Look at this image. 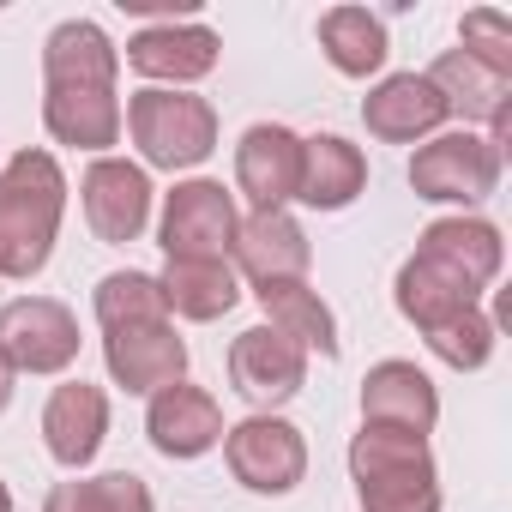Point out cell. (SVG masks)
Returning <instances> with one entry per match:
<instances>
[{
  "label": "cell",
  "mask_w": 512,
  "mask_h": 512,
  "mask_svg": "<svg viewBox=\"0 0 512 512\" xmlns=\"http://www.w3.org/2000/svg\"><path fill=\"white\" fill-rule=\"evenodd\" d=\"M115 43L91 19H67L43 43V121L61 145L109 151L121 139V97H115Z\"/></svg>",
  "instance_id": "6da1fadb"
},
{
  "label": "cell",
  "mask_w": 512,
  "mask_h": 512,
  "mask_svg": "<svg viewBox=\"0 0 512 512\" xmlns=\"http://www.w3.org/2000/svg\"><path fill=\"white\" fill-rule=\"evenodd\" d=\"M67 211V175L49 151H19L0 163V278H37L55 253Z\"/></svg>",
  "instance_id": "7a4b0ae2"
},
{
  "label": "cell",
  "mask_w": 512,
  "mask_h": 512,
  "mask_svg": "<svg viewBox=\"0 0 512 512\" xmlns=\"http://www.w3.org/2000/svg\"><path fill=\"white\" fill-rule=\"evenodd\" d=\"M350 476L362 512H440V470L422 434L362 422L350 440Z\"/></svg>",
  "instance_id": "3957f363"
},
{
  "label": "cell",
  "mask_w": 512,
  "mask_h": 512,
  "mask_svg": "<svg viewBox=\"0 0 512 512\" xmlns=\"http://www.w3.org/2000/svg\"><path fill=\"white\" fill-rule=\"evenodd\" d=\"M127 133H133V145H139V157H145L151 169H193V163H205L211 145H217V115H211V103L193 97V91H163V85H151V91H133V103H127Z\"/></svg>",
  "instance_id": "277c9868"
},
{
  "label": "cell",
  "mask_w": 512,
  "mask_h": 512,
  "mask_svg": "<svg viewBox=\"0 0 512 512\" xmlns=\"http://www.w3.org/2000/svg\"><path fill=\"white\" fill-rule=\"evenodd\" d=\"M410 187H416V199H434V205H476L500 187V151L470 127L434 133L410 157Z\"/></svg>",
  "instance_id": "5b68a950"
},
{
  "label": "cell",
  "mask_w": 512,
  "mask_h": 512,
  "mask_svg": "<svg viewBox=\"0 0 512 512\" xmlns=\"http://www.w3.org/2000/svg\"><path fill=\"white\" fill-rule=\"evenodd\" d=\"M223 458H229L235 482L253 494H290L308 476L302 428H290L284 416H247V422L223 428Z\"/></svg>",
  "instance_id": "8992f818"
},
{
  "label": "cell",
  "mask_w": 512,
  "mask_h": 512,
  "mask_svg": "<svg viewBox=\"0 0 512 512\" xmlns=\"http://www.w3.org/2000/svg\"><path fill=\"white\" fill-rule=\"evenodd\" d=\"M235 199L223 181H181L163 199V253L169 260H229L235 247Z\"/></svg>",
  "instance_id": "52a82bcc"
},
{
  "label": "cell",
  "mask_w": 512,
  "mask_h": 512,
  "mask_svg": "<svg viewBox=\"0 0 512 512\" xmlns=\"http://www.w3.org/2000/svg\"><path fill=\"white\" fill-rule=\"evenodd\" d=\"M0 356L13 374H61L79 356V320L49 296H19L0 308Z\"/></svg>",
  "instance_id": "ba28073f"
},
{
  "label": "cell",
  "mask_w": 512,
  "mask_h": 512,
  "mask_svg": "<svg viewBox=\"0 0 512 512\" xmlns=\"http://www.w3.org/2000/svg\"><path fill=\"white\" fill-rule=\"evenodd\" d=\"M229 380H235V392H241L247 404H260V416H266V410H278V404H290V398L302 392V380H308V350L290 344V338L272 332V326H247V332L229 344Z\"/></svg>",
  "instance_id": "9c48e42d"
},
{
  "label": "cell",
  "mask_w": 512,
  "mask_h": 512,
  "mask_svg": "<svg viewBox=\"0 0 512 512\" xmlns=\"http://www.w3.org/2000/svg\"><path fill=\"white\" fill-rule=\"evenodd\" d=\"M79 193H85V217H91L97 241L121 247V241H139V235H145V223H151V181H145L139 163H127V157H97V163L85 169Z\"/></svg>",
  "instance_id": "30bf717a"
},
{
  "label": "cell",
  "mask_w": 512,
  "mask_h": 512,
  "mask_svg": "<svg viewBox=\"0 0 512 512\" xmlns=\"http://www.w3.org/2000/svg\"><path fill=\"white\" fill-rule=\"evenodd\" d=\"M235 187L253 199V211H284L302 187V139L278 121L247 127L235 145Z\"/></svg>",
  "instance_id": "8fae6325"
},
{
  "label": "cell",
  "mask_w": 512,
  "mask_h": 512,
  "mask_svg": "<svg viewBox=\"0 0 512 512\" xmlns=\"http://www.w3.org/2000/svg\"><path fill=\"white\" fill-rule=\"evenodd\" d=\"M103 362L115 386L127 392H163L187 374V344L175 338L169 320H139V326H109L103 332Z\"/></svg>",
  "instance_id": "7c38bea8"
},
{
  "label": "cell",
  "mask_w": 512,
  "mask_h": 512,
  "mask_svg": "<svg viewBox=\"0 0 512 512\" xmlns=\"http://www.w3.org/2000/svg\"><path fill=\"white\" fill-rule=\"evenodd\" d=\"M235 266L241 278L260 290V284H296L308 278V260H314V247L302 235V223L290 211H253L235 223Z\"/></svg>",
  "instance_id": "4fadbf2b"
},
{
  "label": "cell",
  "mask_w": 512,
  "mask_h": 512,
  "mask_svg": "<svg viewBox=\"0 0 512 512\" xmlns=\"http://www.w3.org/2000/svg\"><path fill=\"white\" fill-rule=\"evenodd\" d=\"M476 296H482V290H476L458 266L434 260V253H422V247L398 266V314H404L422 338L440 332V326H452L458 314H470Z\"/></svg>",
  "instance_id": "5bb4252c"
},
{
  "label": "cell",
  "mask_w": 512,
  "mask_h": 512,
  "mask_svg": "<svg viewBox=\"0 0 512 512\" xmlns=\"http://www.w3.org/2000/svg\"><path fill=\"white\" fill-rule=\"evenodd\" d=\"M145 434L163 458H199L223 440V410L211 392L175 380L163 392H151V410H145Z\"/></svg>",
  "instance_id": "9a60e30c"
},
{
  "label": "cell",
  "mask_w": 512,
  "mask_h": 512,
  "mask_svg": "<svg viewBox=\"0 0 512 512\" xmlns=\"http://www.w3.org/2000/svg\"><path fill=\"white\" fill-rule=\"evenodd\" d=\"M362 422L404 428V434L428 440V428L440 422V392H434V380L416 362H380L362 380Z\"/></svg>",
  "instance_id": "2e32d148"
},
{
  "label": "cell",
  "mask_w": 512,
  "mask_h": 512,
  "mask_svg": "<svg viewBox=\"0 0 512 512\" xmlns=\"http://www.w3.org/2000/svg\"><path fill=\"white\" fill-rule=\"evenodd\" d=\"M103 434H109V398H103V386H91V380L55 386V398H49V410H43L49 458L67 464V470H85V464L97 458Z\"/></svg>",
  "instance_id": "e0dca14e"
},
{
  "label": "cell",
  "mask_w": 512,
  "mask_h": 512,
  "mask_svg": "<svg viewBox=\"0 0 512 512\" xmlns=\"http://www.w3.org/2000/svg\"><path fill=\"white\" fill-rule=\"evenodd\" d=\"M362 121H368L374 139H386V145H410V139L440 133V121H446V97H440L422 73H392V79H380V85L368 91Z\"/></svg>",
  "instance_id": "ac0fdd59"
},
{
  "label": "cell",
  "mask_w": 512,
  "mask_h": 512,
  "mask_svg": "<svg viewBox=\"0 0 512 512\" xmlns=\"http://www.w3.org/2000/svg\"><path fill=\"white\" fill-rule=\"evenodd\" d=\"M217 31L205 25H151L127 43V67L145 79H169V85H193L217 67Z\"/></svg>",
  "instance_id": "d6986e66"
},
{
  "label": "cell",
  "mask_w": 512,
  "mask_h": 512,
  "mask_svg": "<svg viewBox=\"0 0 512 512\" xmlns=\"http://www.w3.org/2000/svg\"><path fill=\"white\" fill-rule=\"evenodd\" d=\"M362 187H368V157H362L350 139H338V133L302 139V187H296L302 205H314V211H344Z\"/></svg>",
  "instance_id": "ffe728a7"
},
{
  "label": "cell",
  "mask_w": 512,
  "mask_h": 512,
  "mask_svg": "<svg viewBox=\"0 0 512 512\" xmlns=\"http://www.w3.org/2000/svg\"><path fill=\"white\" fill-rule=\"evenodd\" d=\"M157 290H163V308H175L181 320H223L241 302L229 260H169Z\"/></svg>",
  "instance_id": "44dd1931"
},
{
  "label": "cell",
  "mask_w": 512,
  "mask_h": 512,
  "mask_svg": "<svg viewBox=\"0 0 512 512\" xmlns=\"http://www.w3.org/2000/svg\"><path fill=\"white\" fill-rule=\"evenodd\" d=\"M253 296H260L272 332H284V338L302 344V350L338 356V320H332V308L320 302V290H308V278H296V284H260Z\"/></svg>",
  "instance_id": "7402d4cb"
},
{
  "label": "cell",
  "mask_w": 512,
  "mask_h": 512,
  "mask_svg": "<svg viewBox=\"0 0 512 512\" xmlns=\"http://www.w3.org/2000/svg\"><path fill=\"white\" fill-rule=\"evenodd\" d=\"M422 79L446 97V115L494 121V115H506V109H512V79H494V73H488V67H476L464 49H446Z\"/></svg>",
  "instance_id": "603a6c76"
},
{
  "label": "cell",
  "mask_w": 512,
  "mask_h": 512,
  "mask_svg": "<svg viewBox=\"0 0 512 512\" xmlns=\"http://www.w3.org/2000/svg\"><path fill=\"white\" fill-rule=\"evenodd\" d=\"M422 253L458 266L476 290H488V284L500 278V253H506V247H500V229L482 223V217H440V223L422 229Z\"/></svg>",
  "instance_id": "cb8c5ba5"
},
{
  "label": "cell",
  "mask_w": 512,
  "mask_h": 512,
  "mask_svg": "<svg viewBox=\"0 0 512 512\" xmlns=\"http://www.w3.org/2000/svg\"><path fill=\"white\" fill-rule=\"evenodd\" d=\"M320 49H326V61L344 73V79H368V73H380L386 67V25L368 13V7H332L326 19H320Z\"/></svg>",
  "instance_id": "d4e9b609"
},
{
  "label": "cell",
  "mask_w": 512,
  "mask_h": 512,
  "mask_svg": "<svg viewBox=\"0 0 512 512\" xmlns=\"http://www.w3.org/2000/svg\"><path fill=\"white\" fill-rule=\"evenodd\" d=\"M43 512H157V500L133 470H109V476H85V482H55Z\"/></svg>",
  "instance_id": "484cf974"
},
{
  "label": "cell",
  "mask_w": 512,
  "mask_h": 512,
  "mask_svg": "<svg viewBox=\"0 0 512 512\" xmlns=\"http://www.w3.org/2000/svg\"><path fill=\"white\" fill-rule=\"evenodd\" d=\"M97 320H103V332L109 326H139V320H169L157 278H145V272H109L97 284Z\"/></svg>",
  "instance_id": "4316f807"
},
{
  "label": "cell",
  "mask_w": 512,
  "mask_h": 512,
  "mask_svg": "<svg viewBox=\"0 0 512 512\" xmlns=\"http://www.w3.org/2000/svg\"><path fill=\"white\" fill-rule=\"evenodd\" d=\"M458 49H464L476 67H488L494 79H512V19H506V13L470 7L464 25H458Z\"/></svg>",
  "instance_id": "83f0119b"
},
{
  "label": "cell",
  "mask_w": 512,
  "mask_h": 512,
  "mask_svg": "<svg viewBox=\"0 0 512 512\" xmlns=\"http://www.w3.org/2000/svg\"><path fill=\"white\" fill-rule=\"evenodd\" d=\"M428 350H434V356H440L446 368L470 374V368H482V362L494 356V320H488L482 308H470V314H458L452 326L428 332Z\"/></svg>",
  "instance_id": "f1b7e54d"
},
{
  "label": "cell",
  "mask_w": 512,
  "mask_h": 512,
  "mask_svg": "<svg viewBox=\"0 0 512 512\" xmlns=\"http://www.w3.org/2000/svg\"><path fill=\"white\" fill-rule=\"evenodd\" d=\"M7 398H13V362L0 356V410H7Z\"/></svg>",
  "instance_id": "f546056e"
},
{
  "label": "cell",
  "mask_w": 512,
  "mask_h": 512,
  "mask_svg": "<svg viewBox=\"0 0 512 512\" xmlns=\"http://www.w3.org/2000/svg\"><path fill=\"white\" fill-rule=\"evenodd\" d=\"M0 512H13V488L7 482H0Z\"/></svg>",
  "instance_id": "4dcf8cb0"
}]
</instances>
